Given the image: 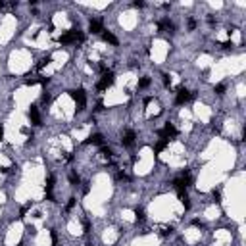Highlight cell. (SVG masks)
<instances>
[{"mask_svg": "<svg viewBox=\"0 0 246 246\" xmlns=\"http://www.w3.org/2000/svg\"><path fill=\"white\" fill-rule=\"evenodd\" d=\"M171 231H173L171 227H169V229H163V231H162V235H163V236H167V235H171Z\"/></svg>", "mask_w": 246, "mask_h": 246, "instance_id": "cell-24", "label": "cell"}, {"mask_svg": "<svg viewBox=\"0 0 246 246\" xmlns=\"http://www.w3.org/2000/svg\"><path fill=\"white\" fill-rule=\"evenodd\" d=\"M86 142H89V144H98V146H102V144H104V139H102V135H90L89 139H86Z\"/></svg>", "mask_w": 246, "mask_h": 246, "instance_id": "cell-11", "label": "cell"}, {"mask_svg": "<svg viewBox=\"0 0 246 246\" xmlns=\"http://www.w3.org/2000/svg\"><path fill=\"white\" fill-rule=\"evenodd\" d=\"M194 27H196V21L190 19V21H189V29H194Z\"/></svg>", "mask_w": 246, "mask_h": 246, "instance_id": "cell-25", "label": "cell"}, {"mask_svg": "<svg viewBox=\"0 0 246 246\" xmlns=\"http://www.w3.org/2000/svg\"><path fill=\"white\" fill-rule=\"evenodd\" d=\"M52 189H54V175H48V179H46V185H44V190H46V200H54V196H52Z\"/></svg>", "mask_w": 246, "mask_h": 246, "instance_id": "cell-7", "label": "cell"}, {"mask_svg": "<svg viewBox=\"0 0 246 246\" xmlns=\"http://www.w3.org/2000/svg\"><path fill=\"white\" fill-rule=\"evenodd\" d=\"M142 6H144V2H139V0L135 2V8H142Z\"/></svg>", "mask_w": 246, "mask_h": 246, "instance_id": "cell-26", "label": "cell"}, {"mask_svg": "<svg viewBox=\"0 0 246 246\" xmlns=\"http://www.w3.org/2000/svg\"><path fill=\"white\" fill-rule=\"evenodd\" d=\"M144 217H146V215H144V209L136 208V209H135V219H136V221H144Z\"/></svg>", "mask_w": 246, "mask_h": 246, "instance_id": "cell-13", "label": "cell"}, {"mask_svg": "<svg viewBox=\"0 0 246 246\" xmlns=\"http://www.w3.org/2000/svg\"><path fill=\"white\" fill-rule=\"evenodd\" d=\"M158 29H160V31H165V33H173L175 31V25H173L169 19H162V21H158Z\"/></svg>", "mask_w": 246, "mask_h": 246, "instance_id": "cell-6", "label": "cell"}, {"mask_svg": "<svg viewBox=\"0 0 246 246\" xmlns=\"http://www.w3.org/2000/svg\"><path fill=\"white\" fill-rule=\"evenodd\" d=\"M192 98V94L186 89H179L177 90V98H175V102L177 104H185V102H189V100Z\"/></svg>", "mask_w": 246, "mask_h": 246, "instance_id": "cell-4", "label": "cell"}, {"mask_svg": "<svg viewBox=\"0 0 246 246\" xmlns=\"http://www.w3.org/2000/svg\"><path fill=\"white\" fill-rule=\"evenodd\" d=\"M148 85H150V79L148 77H142L140 81H139V89H146Z\"/></svg>", "mask_w": 246, "mask_h": 246, "instance_id": "cell-17", "label": "cell"}, {"mask_svg": "<svg viewBox=\"0 0 246 246\" xmlns=\"http://www.w3.org/2000/svg\"><path fill=\"white\" fill-rule=\"evenodd\" d=\"M29 117H31L33 125H40V113H39V108L37 106H31L29 108Z\"/></svg>", "mask_w": 246, "mask_h": 246, "instance_id": "cell-5", "label": "cell"}, {"mask_svg": "<svg viewBox=\"0 0 246 246\" xmlns=\"http://www.w3.org/2000/svg\"><path fill=\"white\" fill-rule=\"evenodd\" d=\"M102 39L106 40V42H110V44H117V39H115V35H112L110 31H102Z\"/></svg>", "mask_w": 246, "mask_h": 246, "instance_id": "cell-12", "label": "cell"}, {"mask_svg": "<svg viewBox=\"0 0 246 246\" xmlns=\"http://www.w3.org/2000/svg\"><path fill=\"white\" fill-rule=\"evenodd\" d=\"M73 206H75V198L71 196V198H69V202H67V208H66V209H71Z\"/></svg>", "mask_w": 246, "mask_h": 246, "instance_id": "cell-23", "label": "cell"}, {"mask_svg": "<svg viewBox=\"0 0 246 246\" xmlns=\"http://www.w3.org/2000/svg\"><path fill=\"white\" fill-rule=\"evenodd\" d=\"M69 96L75 100V104H77V110H83L85 104H86V94H85V90L83 89H77V90H69Z\"/></svg>", "mask_w": 246, "mask_h": 246, "instance_id": "cell-1", "label": "cell"}, {"mask_svg": "<svg viewBox=\"0 0 246 246\" xmlns=\"http://www.w3.org/2000/svg\"><path fill=\"white\" fill-rule=\"evenodd\" d=\"M100 154H102L104 158H112V150L108 146H102V150H100Z\"/></svg>", "mask_w": 246, "mask_h": 246, "instance_id": "cell-18", "label": "cell"}, {"mask_svg": "<svg viewBox=\"0 0 246 246\" xmlns=\"http://www.w3.org/2000/svg\"><path fill=\"white\" fill-rule=\"evenodd\" d=\"M162 77H163V85H165V86H169V85H171V79H169V75H167V73H163Z\"/></svg>", "mask_w": 246, "mask_h": 246, "instance_id": "cell-21", "label": "cell"}, {"mask_svg": "<svg viewBox=\"0 0 246 246\" xmlns=\"http://www.w3.org/2000/svg\"><path fill=\"white\" fill-rule=\"evenodd\" d=\"M112 85H113V73H112V71H106L96 86H98V90H106L108 86H112Z\"/></svg>", "mask_w": 246, "mask_h": 246, "instance_id": "cell-2", "label": "cell"}, {"mask_svg": "<svg viewBox=\"0 0 246 246\" xmlns=\"http://www.w3.org/2000/svg\"><path fill=\"white\" fill-rule=\"evenodd\" d=\"M50 62H52V58H50V56H48V58H42V60L37 63V69H42V67H46Z\"/></svg>", "mask_w": 246, "mask_h": 246, "instance_id": "cell-14", "label": "cell"}, {"mask_svg": "<svg viewBox=\"0 0 246 246\" xmlns=\"http://www.w3.org/2000/svg\"><path fill=\"white\" fill-rule=\"evenodd\" d=\"M160 136L162 139H165V140H169L171 136H177V129L171 125V123H165V127L160 131Z\"/></svg>", "mask_w": 246, "mask_h": 246, "instance_id": "cell-3", "label": "cell"}, {"mask_svg": "<svg viewBox=\"0 0 246 246\" xmlns=\"http://www.w3.org/2000/svg\"><path fill=\"white\" fill-rule=\"evenodd\" d=\"M2 136H4V129H2V125H0V140H2Z\"/></svg>", "mask_w": 246, "mask_h": 246, "instance_id": "cell-27", "label": "cell"}, {"mask_svg": "<svg viewBox=\"0 0 246 246\" xmlns=\"http://www.w3.org/2000/svg\"><path fill=\"white\" fill-rule=\"evenodd\" d=\"M89 246H92V244H89Z\"/></svg>", "mask_w": 246, "mask_h": 246, "instance_id": "cell-28", "label": "cell"}, {"mask_svg": "<svg viewBox=\"0 0 246 246\" xmlns=\"http://www.w3.org/2000/svg\"><path fill=\"white\" fill-rule=\"evenodd\" d=\"M165 146H167V140L162 139V140H158V142H156V148H154V150H156V152H162Z\"/></svg>", "mask_w": 246, "mask_h": 246, "instance_id": "cell-15", "label": "cell"}, {"mask_svg": "<svg viewBox=\"0 0 246 246\" xmlns=\"http://www.w3.org/2000/svg\"><path fill=\"white\" fill-rule=\"evenodd\" d=\"M177 194H179V200L183 202V206L189 209L190 208V202H189V194H186V189H183V190H177Z\"/></svg>", "mask_w": 246, "mask_h": 246, "instance_id": "cell-9", "label": "cell"}, {"mask_svg": "<svg viewBox=\"0 0 246 246\" xmlns=\"http://www.w3.org/2000/svg\"><path fill=\"white\" fill-rule=\"evenodd\" d=\"M215 92H217V94H223V92H225V85L223 83H219V85H215V89H213Z\"/></svg>", "mask_w": 246, "mask_h": 246, "instance_id": "cell-19", "label": "cell"}, {"mask_svg": "<svg viewBox=\"0 0 246 246\" xmlns=\"http://www.w3.org/2000/svg\"><path fill=\"white\" fill-rule=\"evenodd\" d=\"M69 181H71V185H79V181H81V179H79V175H77L75 171H71L69 173Z\"/></svg>", "mask_w": 246, "mask_h": 246, "instance_id": "cell-16", "label": "cell"}, {"mask_svg": "<svg viewBox=\"0 0 246 246\" xmlns=\"http://www.w3.org/2000/svg\"><path fill=\"white\" fill-rule=\"evenodd\" d=\"M123 146H133V144H135V133L133 131H127L125 135H123Z\"/></svg>", "mask_w": 246, "mask_h": 246, "instance_id": "cell-8", "label": "cell"}, {"mask_svg": "<svg viewBox=\"0 0 246 246\" xmlns=\"http://www.w3.org/2000/svg\"><path fill=\"white\" fill-rule=\"evenodd\" d=\"M102 21L100 19H90V33H102Z\"/></svg>", "mask_w": 246, "mask_h": 246, "instance_id": "cell-10", "label": "cell"}, {"mask_svg": "<svg viewBox=\"0 0 246 246\" xmlns=\"http://www.w3.org/2000/svg\"><path fill=\"white\" fill-rule=\"evenodd\" d=\"M117 179L119 181H129V175L127 173H117Z\"/></svg>", "mask_w": 246, "mask_h": 246, "instance_id": "cell-22", "label": "cell"}, {"mask_svg": "<svg viewBox=\"0 0 246 246\" xmlns=\"http://www.w3.org/2000/svg\"><path fill=\"white\" fill-rule=\"evenodd\" d=\"M212 196H213V200L217 202V204L221 202V194H219V190H212Z\"/></svg>", "mask_w": 246, "mask_h": 246, "instance_id": "cell-20", "label": "cell"}]
</instances>
